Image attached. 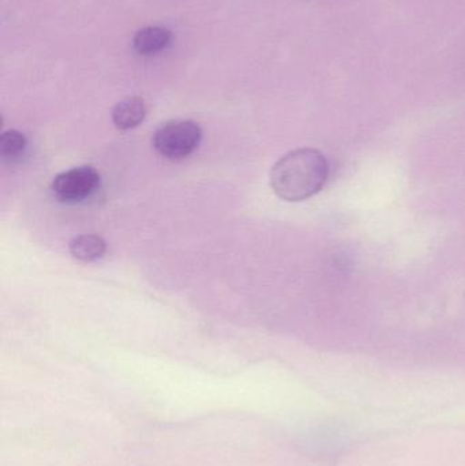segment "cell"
<instances>
[{
  "instance_id": "obj_5",
  "label": "cell",
  "mask_w": 465,
  "mask_h": 466,
  "mask_svg": "<svg viewBox=\"0 0 465 466\" xmlns=\"http://www.w3.org/2000/svg\"><path fill=\"white\" fill-rule=\"evenodd\" d=\"M172 35L163 26H147L136 33L133 46L139 55L150 56L163 51L171 43Z\"/></svg>"
},
{
  "instance_id": "obj_2",
  "label": "cell",
  "mask_w": 465,
  "mask_h": 466,
  "mask_svg": "<svg viewBox=\"0 0 465 466\" xmlns=\"http://www.w3.org/2000/svg\"><path fill=\"white\" fill-rule=\"evenodd\" d=\"M202 128L193 120H172L156 130L153 147L168 160H182L198 149Z\"/></svg>"
},
{
  "instance_id": "obj_6",
  "label": "cell",
  "mask_w": 465,
  "mask_h": 466,
  "mask_svg": "<svg viewBox=\"0 0 465 466\" xmlns=\"http://www.w3.org/2000/svg\"><path fill=\"white\" fill-rule=\"evenodd\" d=\"M106 243L101 236L84 233L71 238L68 251L81 262H95L106 254Z\"/></svg>"
},
{
  "instance_id": "obj_7",
  "label": "cell",
  "mask_w": 465,
  "mask_h": 466,
  "mask_svg": "<svg viewBox=\"0 0 465 466\" xmlns=\"http://www.w3.org/2000/svg\"><path fill=\"white\" fill-rule=\"evenodd\" d=\"M27 139L18 130H7L0 137V158L8 166L21 163L26 155Z\"/></svg>"
},
{
  "instance_id": "obj_3",
  "label": "cell",
  "mask_w": 465,
  "mask_h": 466,
  "mask_svg": "<svg viewBox=\"0 0 465 466\" xmlns=\"http://www.w3.org/2000/svg\"><path fill=\"white\" fill-rule=\"evenodd\" d=\"M101 177L92 166L76 167L56 175L51 183V193L63 204H79L89 199L100 188Z\"/></svg>"
},
{
  "instance_id": "obj_4",
  "label": "cell",
  "mask_w": 465,
  "mask_h": 466,
  "mask_svg": "<svg viewBox=\"0 0 465 466\" xmlns=\"http://www.w3.org/2000/svg\"><path fill=\"white\" fill-rule=\"evenodd\" d=\"M147 116V104L141 97H128L112 109V122L119 130L138 127Z\"/></svg>"
},
{
  "instance_id": "obj_1",
  "label": "cell",
  "mask_w": 465,
  "mask_h": 466,
  "mask_svg": "<svg viewBox=\"0 0 465 466\" xmlns=\"http://www.w3.org/2000/svg\"><path fill=\"white\" fill-rule=\"evenodd\" d=\"M270 186L278 198L302 202L322 190L329 177V164L319 150H291L270 169Z\"/></svg>"
}]
</instances>
